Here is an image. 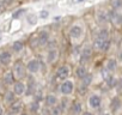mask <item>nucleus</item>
<instances>
[{"instance_id": "f8f14e48", "label": "nucleus", "mask_w": 122, "mask_h": 115, "mask_svg": "<svg viewBox=\"0 0 122 115\" xmlns=\"http://www.w3.org/2000/svg\"><path fill=\"white\" fill-rule=\"evenodd\" d=\"M57 59H59V50L57 49H50L47 52L46 60L48 64H54V63H56Z\"/></svg>"}, {"instance_id": "dca6fc26", "label": "nucleus", "mask_w": 122, "mask_h": 115, "mask_svg": "<svg viewBox=\"0 0 122 115\" xmlns=\"http://www.w3.org/2000/svg\"><path fill=\"white\" fill-rule=\"evenodd\" d=\"M37 91V88H36V80L30 76L29 79H28V85H26V95H35Z\"/></svg>"}, {"instance_id": "37998d69", "label": "nucleus", "mask_w": 122, "mask_h": 115, "mask_svg": "<svg viewBox=\"0 0 122 115\" xmlns=\"http://www.w3.org/2000/svg\"><path fill=\"white\" fill-rule=\"evenodd\" d=\"M20 115H29L28 113H23V114H20Z\"/></svg>"}, {"instance_id": "9d476101", "label": "nucleus", "mask_w": 122, "mask_h": 115, "mask_svg": "<svg viewBox=\"0 0 122 115\" xmlns=\"http://www.w3.org/2000/svg\"><path fill=\"white\" fill-rule=\"evenodd\" d=\"M44 102H46V107L50 109V108L57 105L59 102H60V99H59V97H57L55 94H48V95H46V97H44Z\"/></svg>"}, {"instance_id": "7ed1b4c3", "label": "nucleus", "mask_w": 122, "mask_h": 115, "mask_svg": "<svg viewBox=\"0 0 122 115\" xmlns=\"http://www.w3.org/2000/svg\"><path fill=\"white\" fill-rule=\"evenodd\" d=\"M13 76L16 79H22L25 77V73H26V65H24L22 61H16L15 65H13Z\"/></svg>"}, {"instance_id": "2eb2a0df", "label": "nucleus", "mask_w": 122, "mask_h": 115, "mask_svg": "<svg viewBox=\"0 0 122 115\" xmlns=\"http://www.w3.org/2000/svg\"><path fill=\"white\" fill-rule=\"evenodd\" d=\"M12 60V55L10 52L7 50H3V52H0V64L4 65V66H7Z\"/></svg>"}, {"instance_id": "a211bd4d", "label": "nucleus", "mask_w": 122, "mask_h": 115, "mask_svg": "<svg viewBox=\"0 0 122 115\" xmlns=\"http://www.w3.org/2000/svg\"><path fill=\"white\" fill-rule=\"evenodd\" d=\"M117 65H118V63H117L116 59H114V58H109V59L105 61V68H107V71L110 72V73H114V72L116 71Z\"/></svg>"}, {"instance_id": "f257e3e1", "label": "nucleus", "mask_w": 122, "mask_h": 115, "mask_svg": "<svg viewBox=\"0 0 122 115\" xmlns=\"http://www.w3.org/2000/svg\"><path fill=\"white\" fill-rule=\"evenodd\" d=\"M60 92H61V95H64L65 97L71 96L74 92V82L71 80V79L64 80L62 83L60 84Z\"/></svg>"}, {"instance_id": "423d86ee", "label": "nucleus", "mask_w": 122, "mask_h": 115, "mask_svg": "<svg viewBox=\"0 0 122 115\" xmlns=\"http://www.w3.org/2000/svg\"><path fill=\"white\" fill-rule=\"evenodd\" d=\"M87 104H89V107L91 109L97 110L102 105V97L98 94H91L89 96V98H87Z\"/></svg>"}, {"instance_id": "6ab92c4d", "label": "nucleus", "mask_w": 122, "mask_h": 115, "mask_svg": "<svg viewBox=\"0 0 122 115\" xmlns=\"http://www.w3.org/2000/svg\"><path fill=\"white\" fill-rule=\"evenodd\" d=\"M22 110H23V103L20 101H16L13 104L10 105V111L15 115L22 114Z\"/></svg>"}, {"instance_id": "20e7f679", "label": "nucleus", "mask_w": 122, "mask_h": 115, "mask_svg": "<svg viewBox=\"0 0 122 115\" xmlns=\"http://www.w3.org/2000/svg\"><path fill=\"white\" fill-rule=\"evenodd\" d=\"M55 76H56L57 79L62 80V82L67 80L68 77L71 76V67L68 65H61V66H59L56 72H55Z\"/></svg>"}, {"instance_id": "e433bc0d", "label": "nucleus", "mask_w": 122, "mask_h": 115, "mask_svg": "<svg viewBox=\"0 0 122 115\" xmlns=\"http://www.w3.org/2000/svg\"><path fill=\"white\" fill-rule=\"evenodd\" d=\"M6 6V0H0V12H1Z\"/></svg>"}, {"instance_id": "aec40b11", "label": "nucleus", "mask_w": 122, "mask_h": 115, "mask_svg": "<svg viewBox=\"0 0 122 115\" xmlns=\"http://www.w3.org/2000/svg\"><path fill=\"white\" fill-rule=\"evenodd\" d=\"M87 74H89V71H87V68H86L84 65H80V66L77 67V70H76V76H77L78 79L83 80Z\"/></svg>"}, {"instance_id": "c85d7f7f", "label": "nucleus", "mask_w": 122, "mask_h": 115, "mask_svg": "<svg viewBox=\"0 0 122 115\" xmlns=\"http://www.w3.org/2000/svg\"><path fill=\"white\" fill-rule=\"evenodd\" d=\"M92 80H93V76L91 74V73H89L83 80H81V85H84V86H86V88H89L91 84H92Z\"/></svg>"}, {"instance_id": "f3484780", "label": "nucleus", "mask_w": 122, "mask_h": 115, "mask_svg": "<svg viewBox=\"0 0 122 115\" xmlns=\"http://www.w3.org/2000/svg\"><path fill=\"white\" fill-rule=\"evenodd\" d=\"M71 114L72 115H81L83 113H84V110H83V105H81V103L79 102V101H74L72 104H71Z\"/></svg>"}, {"instance_id": "f704fd0d", "label": "nucleus", "mask_w": 122, "mask_h": 115, "mask_svg": "<svg viewBox=\"0 0 122 115\" xmlns=\"http://www.w3.org/2000/svg\"><path fill=\"white\" fill-rule=\"evenodd\" d=\"M24 12H25V10H24V9H20V10L16 11V12L13 13V16H12V17H13V18H18V17H19L22 13H24Z\"/></svg>"}, {"instance_id": "0eeeda50", "label": "nucleus", "mask_w": 122, "mask_h": 115, "mask_svg": "<svg viewBox=\"0 0 122 115\" xmlns=\"http://www.w3.org/2000/svg\"><path fill=\"white\" fill-rule=\"evenodd\" d=\"M108 17H109V21L112 23L114 26L116 28H122V15L117 11H109L108 12Z\"/></svg>"}, {"instance_id": "bb28decb", "label": "nucleus", "mask_w": 122, "mask_h": 115, "mask_svg": "<svg viewBox=\"0 0 122 115\" xmlns=\"http://www.w3.org/2000/svg\"><path fill=\"white\" fill-rule=\"evenodd\" d=\"M70 104V99H68V97H65L64 96V98H61V101L59 102V105H60V108L62 109V111L65 113V110L68 108V107H71V105H68Z\"/></svg>"}, {"instance_id": "4c0bfd02", "label": "nucleus", "mask_w": 122, "mask_h": 115, "mask_svg": "<svg viewBox=\"0 0 122 115\" xmlns=\"http://www.w3.org/2000/svg\"><path fill=\"white\" fill-rule=\"evenodd\" d=\"M81 115H92V113H91V111H84Z\"/></svg>"}, {"instance_id": "b1692460", "label": "nucleus", "mask_w": 122, "mask_h": 115, "mask_svg": "<svg viewBox=\"0 0 122 115\" xmlns=\"http://www.w3.org/2000/svg\"><path fill=\"white\" fill-rule=\"evenodd\" d=\"M97 37H98V38H102V40H110V32H109L108 29L103 28V29H101V30L98 31Z\"/></svg>"}, {"instance_id": "a19ab883", "label": "nucleus", "mask_w": 122, "mask_h": 115, "mask_svg": "<svg viewBox=\"0 0 122 115\" xmlns=\"http://www.w3.org/2000/svg\"><path fill=\"white\" fill-rule=\"evenodd\" d=\"M60 18H61V17H55V18H54V21H55V22H59V21H60Z\"/></svg>"}, {"instance_id": "9b49d317", "label": "nucleus", "mask_w": 122, "mask_h": 115, "mask_svg": "<svg viewBox=\"0 0 122 115\" xmlns=\"http://www.w3.org/2000/svg\"><path fill=\"white\" fill-rule=\"evenodd\" d=\"M37 40H38V44L40 46H47L48 42L50 41V35L48 31L46 30H41L37 34Z\"/></svg>"}, {"instance_id": "412c9836", "label": "nucleus", "mask_w": 122, "mask_h": 115, "mask_svg": "<svg viewBox=\"0 0 122 115\" xmlns=\"http://www.w3.org/2000/svg\"><path fill=\"white\" fill-rule=\"evenodd\" d=\"M104 82H105V84H107L109 88H116V86H117V83H118V79H117L112 73H109V74L107 76V78L104 79Z\"/></svg>"}, {"instance_id": "79ce46f5", "label": "nucleus", "mask_w": 122, "mask_h": 115, "mask_svg": "<svg viewBox=\"0 0 122 115\" xmlns=\"http://www.w3.org/2000/svg\"><path fill=\"white\" fill-rule=\"evenodd\" d=\"M83 1H85V0H77V3H83Z\"/></svg>"}, {"instance_id": "39448f33", "label": "nucleus", "mask_w": 122, "mask_h": 115, "mask_svg": "<svg viewBox=\"0 0 122 115\" xmlns=\"http://www.w3.org/2000/svg\"><path fill=\"white\" fill-rule=\"evenodd\" d=\"M111 43H110V40H102V38H98L96 37L95 41H93V48L99 50V52H108L109 48H110Z\"/></svg>"}, {"instance_id": "6e6552de", "label": "nucleus", "mask_w": 122, "mask_h": 115, "mask_svg": "<svg viewBox=\"0 0 122 115\" xmlns=\"http://www.w3.org/2000/svg\"><path fill=\"white\" fill-rule=\"evenodd\" d=\"M83 34H84V29H83V26L79 25V24H73V25L70 28V36H71L72 38H74V40L80 38V37L83 36Z\"/></svg>"}, {"instance_id": "cd10ccee", "label": "nucleus", "mask_w": 122, "mask_h": 115, "mask_svg": "<svg viewBox=\"0 0 122 115\" xmlns=\"http://www.w3.org/2000/svg\"><path fill=\"white\" fill-rule=\"evenodd\" d=\"M97 19H98V23L101 24H105L107 22H109V17H108V13H104V12H99L97 15Z\"/></svg>"}, {"instance_id": "ddd939ff", "label": "nucleus", "mask_w": 122, "mask_h": 115, "mask_svg": "<svg viewBox=\"0 0 122 115\" xmlns=\"http://www.w3.org/2000/svg\"><path fill=\"white\" fill-rule=\"evenodd\" d=\"M13 92H15L16 95H18V96L25 94V92H26V85H25L23 82L17 80V82L13 84Z\"/></svg>"}, {"instance_id": "1a4fd4ad", "label": "nucleus", "mask_w": 122, "mask_h": 115, "mask_svg": "<svg viewBox=\"0 0 122 115\" xmlns=\"http://www.w3.org/2000/svg\"><path fill=\"white\" fill-rule=\"evenodd\" d=\"M40 70H41V63H40L38 59H31L26 64V71H29L31 74L40 72Z\"/></svg>"}, {"instance_id": "7c9ffc66", "label": "nucleus", "mask_w": 122, "mask_h": 115, "mask_svg": "<svg viewBox=\"0 0 122 115\" xmlns=\"http://www.w3.org/2000/svg\"><path fill=\"white\" fill-rule=\"evenodd\" d=\"M29 108H30V111H31V113H34V114L38 113V111H40V108H41V107H40V102L34 101V102L30 104V107H29Z\"/></svg>"}, {"instance_id": "a878e982", "label": "nucleus", "mask_w": 122, "mask_h": 115, "mask_svg": "<svg viewBox=\"0 0 122 115\" xmlns=\"http://www.w3.org/2000/svg\"><path fill=\"white\" fill-rule=\"evenodd\" d=\"M12 49H13V52H16V53H20V52L24 49V43H23L22 41H16V42H13V44H12Z\"/></svg>"}, {"instance_id": "473e14b6", "label": "nucleus", "mask_w": 122, "mask_h": 115, "mask_svg": "<svg viewBox=\"0 0 122 115\" xmlns=\"http://www.w3.org/2000/svg\"><path fill=\"white\" fill-rule=\"evenodd\" d=\"M47 47H48V50H50V49H57L56 48L57 47V43H56V41H49L48 44H47Z\"/></svg>"}, {"instance_id": "f03ea898", "label": "nucleus", "mask_w": 122, "mask_h": 115, "mask_svg": "<svg viewBox=\"0 0 122 115\" xmlns=\"http://www.w3.org/2000/svg\"><path fill=\"white\" fill-rule=\"evenodd\" d=\"M92 53H93V47H91L89 44H85L81 48V50H80V59H79L80 65H84V64H86L87 61L91 60Z\"/></svg>"}, {"instance_id": "5701e85b", "label": "nucleus", "mask_w": 122, "mask_h": 115, "mask_svg": "<svg viewBox=\"0 0 122 115\" xmlns=\"http://www.w3.org/2000/svg\"><path fill=\"white\" fill-rule=\"evenodd\" d=\"M5 102L7 103V104H13L15 102H16V94L13 92V91H9V92H6V95H5Z\"/></svg>"}, {"instance_id": "c9c22d12", "label": "nucleus", "mask_w": 122, "mask_h": 115, "mask_svg": "<svg viewBox=\"0 0 122 115\" xmlns=\"http://www.w3.org/2000/svg\"><path fill=\"white\" fill-rule=\"evenodd\" d=\"M116 60H117V63L122 64V49L118 50V53H117V55H116Z\"/></svg>"}, {"instance_id": "72a5a7b5", "label": "nucleus", "mask_w": 122, "mask_h": 115, "mask_svg": "<svg viewBox=\"0 0 122 115\" xmlns=\"http://www.w3.org/2000/svg\"><path fill=\"white\" fill-rule=\"evenodd\" d=\"M48 16H49V12H48L47 10H42V11L40 12V18H42V19L48 18Z\"/></svg>"}, {"instance_id": "ea45409f", "label": "nucleus", "mask_w": 122, "mask_h": 115, "mask_svg": "<svg viewBox=\"0 0 122 115\" xmlns=\"http://www.w3.org/2000/svg\"><path fill=\"white\" fill-rule=\"evenodd\" d=\"M102 115H111V113H109V111H105V113H102Z\"/></svg>"}, {"instance_id": "4be33fe9", "label": "nucleus", "mask_w": 122, "mask_h": 115, "mask_svg": "<svg viewBox=\"0 0 122 115\" xmlns=\"http://www.w3.org/2000/svg\"><path fill=\"white\" fill-rule=\"evenodd\" d=\"M15 76H13V72H11V71H9V72H6L5 74H4V83L5 84H7V85H12V84H15L16 82H15Z\"/></svg>"}, {"instance_id": "2f4dec72", "label": "nucleus", "mask_w": 122, "mask_h": 115, "mask_svg": "<svg viewBox=\"0 0 122 115\" xmlns=\"http://www.w3.org/2000/svg\"><path fill=\"white\" fill-rule=\"evenodd\" d=\"M62 114H64V111H62V109L60 108L59 104L53 107V108H50V115H62Z\"/></svg>"}, {"instance_id": "4468645a", "label": "nucleus", "mask_w": 122, "mask_h": 115, "mask_svg": "<svg viewBox=\"0 0 122 115\" xmlns=\"http://www.w3.org/2000/svg\"><path fill=\"white\" fill-rule=\"evenodd\" d=\"M110 108H111V111L115 114V113H118L121 109H122V101L120 97L115 96L112 99H111V103H110Z\"/></svg>"}, {"instance_id": "393cba45", "label": "nucleus", "mask_w": 122, "mask_h": 115, "mask_svg": "<svg viewBox=\"0 0 122 115\" xmlns=\"http://www.w3.org/2000/svg\"><path fill=\"white\" fill-rule=\"evenodd\" d=\"M26 22L30 24V25H36L37 22H38V17L35 15V13H29L26 16Z\"/></svg>"}, {"instance_id": "58836bf2", "label": "nucleus", "mask_w": 122, "mask_h": 115, "mask_svg": "<svg viewBox=\"0 0 122 115\" xmlns=\"http://www.w3.org/2000/svg\"><path fill=\"white\" fill-rule=\"evenodd\" d=\"M0 115H4V109H3V107H0Z\"/></svg>"}, {"instance_id": "c756f323", "label": "nucleus", "mask_w": 122, "mask_h": 115, "mask_svg": "<svg viewBox=\"0 0 122 115\" xmlns=\"http://www.w3.org/2000/svg\"><path fill=\"white\" fill-rule=\"evenodd\" d=\"M111 7L114 11H120L122 10V0H112L111 1Z\"/></svg>"}]
</instances>
